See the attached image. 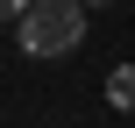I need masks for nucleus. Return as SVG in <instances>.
I'll return each instance as SVG.
<instances>
[{
  "label": "nucleus",
  "instance_id": "obj_1",
  "mask_svg": "<svg viewBox=\"0 0 135 128\" xmlns=\"http://www.w3.org/2000/svg\"><path fill=\"white\" fill-rule=\"evenodd\" d=\"M21 29V57H71L85 43V0H28Z\"/></svg>",
  "mask_w": 135,
  "mask_h": 128
},
{
  "label": "nucleus",
  "instance_id": "obj_4",
  "mask_svg": "<svg viewBox=\"0 0 135 128\" xmlns=\"http://www.w3.org/2000/svg\"><path fill=\"white\" fill-rule=\"evenodd\" d=\"M85 7H114V0H85Z\"/></svg>",
  "mask_w": 135,
  "mask_h": 128
},
{
  "label": "nucleus",
  "instance_id": "obj_3",
  "mask_svg": "<svg viewBox=\"0 0 135 128\" xmlns=\"http://www.w3.org/2000/svg\"><path fill=\"white\" fill-rule=\"evenodd\" d=\"M28 14V0H0V21H21Z\"/></svg>",
  "mask_w": 135,
  "mask_h": 128
},
{
  "label": "nucleus",
  "instance_id": "obj_2",
  "mask_svg": "<svg viewBox=\"0 0 135 128\" xmlns=\"http://www.w3.org/2000/svg\"><path fill=\"white\" fill-rule=\"evenodd\" d=\"M107 100H114L121 114H135V64H114V71H107Z\"/></svg>",
  "mask_w": 135,
  "mask_h": 128
}]
</instances>
